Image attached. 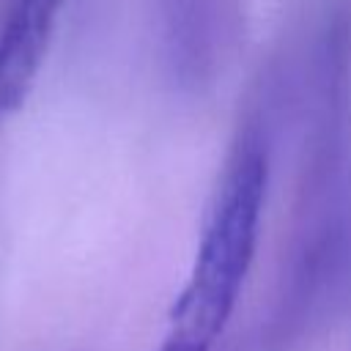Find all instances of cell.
<instances>
[{
	"instance_id": "obj_1",
	"label": "cell",
	"mask_w": 351,
	"mask_h": 351,
	"mask_svg": "<svg viewBox=\"0 0 351 351\" xmlns=\"http://www.w3.org/2000/svg\"><path fill=\"white\" fill-rule=\"evenodd\" d=\"M269 195V151L244 129L225 156L156 351H217L252 271Z\"/></svg>"
},
{
	"instance_id": "obj_2",
	"label": "cell",
	"mask_w": 351,
	"mask_h": 351,
	"mask_svg": "<svg viewBox=\"0 0 351 351\" xmlns=\"http://www.w3.org/2000/svg\"><path fill=\"white\" fill-rule=\"evenodd\" d=\"M69 0H11L0 25V121L19 112L36 88Z\"/></svg>"
}]
</instances>
